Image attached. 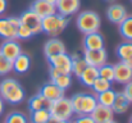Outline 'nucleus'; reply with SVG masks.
Wrapping results in <instances>:
<instances>
[{"mask_svg": "<svg viewBox=\"0 0 132 123\" xmlns=\"http://www.w3.org/2000/svg\"><path fill=\"white\" fill-rule=\"evenodd\" d=\"M24 96H26L24 88L17 80L5 78L0 82V97L4 101L15 105L22 103L24 100Z\"/></svg>", "mask_w": 132, "mask_h": 123, "instance_id": "f257e3e1", "label": "nucleus"}, {"mask_svg": "<svg viewBox=\"0 0 132 123\" xmlns=\"http://www.w3.org/2000/svg\"><path fill=\"white\" fill-rule=\"evenodd\" d=\"M69 24L68 17H64L59 13L47 15L45 18H41V28L43 32L51 37H58Z\"/></svg>", "mask_w": 132, "mask_h": 123, "instance_id": "f03ea898", "label": "nucleus"}, {"mask_svg": "<svg viewBox=\"0 0 132 123\" xmlns=\"http://www.w3.org/2000/svg\"><path fill=\"white\" fill-rule=\"evenodd\" d=\"M76 26L80 30V32H82L84 35L97 32L101 26L100 15L94 10L81 12V13H78V15L76 18Z\"/></svg>", "mask_w": 132, "mask_h": 123, "instance_id": "7ed1b4c3", "label": "nucleus"}, {"mask_svg": "<svg viewBox=\"0 0 132 123\" xmlns=\"http://www.w3.org/2000/svg\"><path fill=\"white\" fill-rule=\"evenodd\" d=\"M47 109H49L50 116L59 121H69L72 118V116L75 114L72 105H71V100L67 99L65 96L49 103Z\"/></svg>", "mask_w": 132, "mask_h": 123, "instance_id": "20e7f679", "label": "nucleus"}, {"mask_svg": "<svg viewBox=\"0 0 132 123\" xmlns=\"http://www.w3.org/2000/svg\"><path fill=\"white\" fill-rule=\"evenodd\" d=\"M84 59L86 60L87 65L99 68V67H101L106 63L108 53L104 47L96 49V50H84Z\"/></svg>", "mask_w": 132, "mask_h": 123, "instance_id": "39448f33", "label": "nucleus"}, {"mask_svg": "<svg viewBox=\"0 0 132 123\" xmlns=\"http://www.w3.org/2000/svg\"><path fill=\"white\" fill-rule=\"evenodd\" d=\"M19 21L22 24H24L26 27H28L34 35H37L40 32H43V28H41V18L34 13L31 9L23 12L19 17Z\"/></svg>", "mask_w": 132, "mask_h": 123, "instance_id": "423d86ee", "label": "nucleus"}, {"mask_svg": "<svg viewBox=\"0 0 132 123\" xmlns=\"http://www.w3.org/2000/svg\"><path fill=\"white\" fill-rule=\"evenodd\" d=\"M55 8H56V13L64 17H69L78 13L81 8V1L80 0H56Z\"/></svg>", "mask_w": 132, "mask_h": 123, "instance_id": "0eeeda50", "label": "nucleus"}, {"mask_svg": "<svg viewBox=\"0 0 132 123\" xmlns=\"http://www.w3.org/2000/svg\"><path fill=\"white\" fill-rule=\"evenodd\" d=\"M21 53H22V47L19 42H17V40H4V42L0 45V54L12 62Z\"/></svg>", "mask_w": 132, "mask_h": 123, "instance_id": "6e6552de", "label": "nucleus"}, {"mask_svg": "<svg viewBox=\"0 0 132 123\" xmlns=\"http://www.w3.org/2000/svg\"><path fill=\"white\" fill-rule=\"evenodd\" d=\"M114 68V81L121 85H126L132 81V68L125 62H119L113 65Z\"/></svg>", "mask_w": 132, "mask_h": 123, "instance_id": "1a4fd4ad", "label": "nucleus"}, {"mask_svg": "<svg viewBox=\"0 0 132 123\" xmlns=\"http://www.w3.org/2000/svg\"><path fill=\"white\" fill-rule=\"evenodd\" d=\"M91 118L95 121V123H105L109 121H113L114 118V112L110 106H105L101 104H97L95 109L91 112Z\"/></svg>", "mask_w": 132, "mask_h": 123, "instance_id": "9d476101", "label": "nucleus"}, {"mask_svg": "<svg viewBox=\"0 0 132 123\" xmlns=\"http://www.w3.org/2000/svg\"><path fill=\"white\" fill-rule=\"evenodd\" d=\"M62 53H67L65 45L62 40H59L58 37H51L50 40H47L44 45V54L45 56L49 59L54 55L62 54Z\"/></svg>", "mask_w": 132, "mask_h": 123, "instance_id": "9b49d317", "label": "nucleus"}, {"mask_svg": "<svg viewBox=\"0 0 132 123\" xmlns=\"http://www.w3.org/2000/svg\"><path fill=\"white\" fill-rule=\"evenodd\" d=\"M30 9L34 13H36L40 18H45L47 15H51V14H55L56 13L55 5L54 4H50V3H47L45 0H35L31 4Z\"/></svg>", "mask_w": 132, "mask_h": 123, "instance_id": "f8f14e48", "label": "nucleus"}, {"mask_svg": "<svg viewBox=\"0 0 132 123\" xmlns=\"http://www.w3.org/2000/svg\"><path fill=\"white\" fill-rule=\"evenodd\" d=\"M39 94H41L49 103L55 101V100H58V99H60V97L64 96V91L62 88H59L53 82H49V83L43 85L41 88H40V91H39Z\"/></svg>", "mask_w": 132, "mask_h": 123, "instance_id": "ddd939ff", "label": "nucleus"}, {"mask_svg": "<svg viewBox=\"0 0 132 123\" xmlns=\"http://www.w3.org/2000/svg\"><path fill=\"white\" fill-rule=\"evenodd\" d=\"M127 9L122 4H112L106 9V17L112 23L119 24L126 17H127Z\"/></svg>", "mask_w": 132, "mask_h": 123, "instance_id": "4468645a", "label": "nucleus"}, {"mask_svg": "<svg viewBox=\"0 0 132 123\" xmlns=\"http://www.w3.org/2000/svg\"><path fill=\"white\" fill-rule=\"evenodd\" d=\"M84 50H96V49H103L104 47V37L103 35L97 31V32H92L85 35L84 41Z\"/></svg>", "mask_w": 132, "mask_h": 123, "instance_id": "2eb2a0df", "label": "nucleus"}, {"mask_svg": "<svg viewBox=\"0 0 132 123\" xmlns=\"http://www.w3.org/2000/svg\"><path fill=\"white\" fill-rule=\"evenodd\" d=\"M0 37L4 40H17V30L12 26L8 17H0Z\"/></svg>", "mask_w": 132, "mask_h": 123, "instance_id": "dca6fc26", "label": "nucleus"}, {"mask_svg": "<svg viewBox=\"0 0 132 123\" xmlns=\"http://www.w3.org/2000/svg\"><path fill=\"white\" fill-rule=\"evenodd\" d=\"M31 67V58L28 54L26 53H21L14 60H13V71L19 73V75H23L26 73Z\"/></svg>", "mask_w": 132, "mask_h": 123, "instance_id": "f3484780", "label": "nucleus"}, {"mask_svg": "<svg viewBox=\"0 0 132 123\" xmlns=\"http://www.w3.org/2000/svg\"><path fill=\"white\" fill-rule=\"evenodd\" d=\"M130 101L126 99V96L123 95V92H116V99H114V103L112 105V109L114 112V114H125L127 113L128 108H130Z\"/></svg>", "mask_w": 132, "mask_h": 123, "instance_id": "a211bd4d", "label": "nucleus"}, {"mask_svg": "<svg viewBox=\"0 0 132 123\" xmlns=\"http://www.w3.org/2000/svg\"><path fill=\"white\" fill-rule=\"evenodd\" d=\"M97 77H99L97 68L91 67V65H87L78 78H80V81H81L82 85H85V86H87V87H91L92 83H94V81H95Z\"/></svg>", "mask_w": 132, "mask_h": 123, "instance_id": "6ab92c4d", "label": "nucleus"}, {"mask_svg": "<svg viewBox=\"0 0 132 123\" xmlns=\"http://www.w3.org/2000/svg\"><path fill=\"white\" fill-rule=\"evenodd\" d=\"M96 105H97L96 96H94L91 94H84L82 101H81V114H91V112L95 109Z\"/></svg>", "mask_w": 132, "mask_h": 123, "instance_id": "aec40b11", "label": "nucleus"}, {"mask_svg": "<svg viewBox=\"0 0 132 123\" xmlns=\"http://www.w3.org/2000/svg\"><path fill=\"white\" fill-rule=\"evenodd\" d=\"M119 32L126 41H132V15H127L119 23Z\"/></svg>", "mask_w": 132, "mask_h": 123, "instance_id": "412c9836", "label": "nucleus"}, {"mask_svg": "<svg viewBox=\"0 0 132 123\" xmlns=\"http://www.w3.org/2000/svg\"><path fill=\"white\" fill-rule=\"evenodd\" d=\"M116 92L117 91H114L113 88H109L106 91H103V92L97 94V96H96L97 104H101V105L112 108V105L114 103V99H116Z\"/></svg>", "mask_w": 132, "mask_h": 123, "instance_id": "4be33fe9", "label": "nucleus"}, {"mask_svg": "<svg viewBox=\"0 0 132 123\" xmlns=\"http://www.w3.org/2000/svg\"><path fill=\"white\" fill-rule=\"evenodd\" d=\"M116 53H117V56L119 58L121 62H125L128 58H131L132 56V41H126V42L119 44L117 46V49H116Z\"/></svg>", "mask_w": 132, "mask_h": 123, "instance_id": "5701e85b", "label": "nucleus"}, {"mask_svg": "<svg viewBox=\"0 0 132 123\" xmlns=\"http://www.w3.org/2000/svg\"><path fill=\"white\" fill-rule=\"evenodd\" d=\"M47 106H49V101L41 94H36L28 100L30 112H34V110H37V109H43V108H47Z\"/></svg>", "mask_w": 132, "mask_h": 123, "instance_id": "b1692460", "label": "nucleus"}, {"mask_svg": "<svg viewBox=\"0 0 132 123\" xmlns=\"http://www.w3.org/2000/svg\"><path fill=\"white\" fill-rule=\"evenodd\" d=\"M50 117L51 116L49 113V109L43 108V109H37V110L31 112L30 121H31V123H46L50 119Z\"/></svg>", "mask_w": 132, "mask_h": 123, "instance_id": "393cba45", "label": "nucleus"}, {"mask_svg": "<svg viewBox=\"0 0 132 123\" xmlns=\"http://www.w3.org/2000/svg\"><path fill=\"white\" fill-rule=\"evenodd\" d=\"M71 56H72V73H75V76L80 77L81 73L87 67V63L84 59V56H78V55H71Z\"/></svg>", "mask_w": 132, "mask_h": 123, "instance_id": "a878e982", "label": "nucleus"}, {"mask_svg": "<svg viewBox=\"0 0 132 123\" xmlns=\"http://www.w3.org/2000/svg\"><path fill=\"white\" fill-rule=\"evenodd\" d=\"M97 72H99V77L106 80L109 82H113L114 81V68L112 64H104L101 67L97 68Z\"/></svg>", "mask_w": 132, "mask_h": 123, "instance_id": "bb28decb", "label": "nucleus"}, {"mask_svg": "<svg viewBox=\"0 0 132 123\" xmlns=\"http://www.w3.org/2000/svg\"><path fill=\"white\" fill-rule=\"evenodd\" d=\"M53 83H55L59 88H62L63 91H65L67 88H69L71 83H72V76L71 75H59L55 78L51 80Z\"/></svg>", "mask_w": 132, "mask_h": 123, "instance_id": "cd10ccee", "label": "nucleus"}, {"mask_svg": "<svg viewBox=\"0 0 132 123\" xmlns=\"http://www.w3.org/2000/svg\"><path fill=\"white\" fill-rule=\"evenodd\" d=\"M91 88L94 90V92L100 94V92H103V91H106V90L112 88V82L106 81V80H104V78H101V77H97V78L94 81Z\"/></svg>", "mask_w": 132, "mask_h": 123, "instance_id": "c85d7f7f", "label": "nucleus"}, {"mask_svg": "<svg viewBox=\"0 0 132 123\" xmlns=\"http://www.w3.org/2000/svg\"><path fill=\"white\" fill-rule=\"evenodd\" d=\"M13 71V62L0 54V76H5Z\"/></svg>", "mask_w": 132, "mask_h": 123, "instance_id": "c756f323", "label": "nucleus"}, {"mask_svg": "<svg viewBox=\"0 0 132 123\" xmlns=\"http://www.w3.org/2000/svg\"><path fill=\"white\" fill-rule=\"evenodd\" d=\"M5 123H28L27 118L23 113L21 112H12L10 114L6 116Z\"/></svg>", "mask_w": 132, "mask_h": 123, "instance_id": "7c9ffc66", "label": "nucleus"}, {"mask_svg": "<svg viewBox=\"0 0 132 123\" xmlns=\"http://www.w3.org/2000/svg\"><path fill=\"white\" fill-rule=\"evenodd\" d=\"M32 36H34L32 31L28 27H26L24 24L21 23L19 27H18V30H17V40H28Z\"/></svg>", "mask_w": 132, "mask_h": 123, "instance_id": "2f4dec72", "label": "nucleus"}, {"mask_svg": "<svg viewBox=\"0 0 132 123\" xmlns=\"http://www.w3.org/2000/svg\"><path fill=\"white\" fill-rule=\"evenodd\" d=\"M82 95L84 94H75L69 100H71V105L73 109V113H76L77 116L81 114V101H82Z\"/></svg>", "mask_w": 132, "mask_h": 123, "instance_id": "473e14b6", "label": "nucleus"}, {"mask_svg": "<svg viewBox=\"0 0 132 123\" xmlns=\"http://www.w3.org/2000/svg\"><path fill=\"white\" fill-rule=\"evenodd\" d=\"M123 95L126 96V99L130 101V103H132V81L127 82L126 85H125V88H123Z\"/></svg>", "mask_w": 132, "mask_h": 123, "instance_id": "72a5a7b5", "label": "nucleus"}, {"mask_svg": "<svg viewBox=\"0 0 132 123\" xmlns=\"http://www.w3.org/2000/svg\"><path fill=\"white\" fill-rule=\"evenodd\" d=\"M73 123H95V121L91 118L90 114H81L77 117V119Z\"/></svg>", "mask_w": 132, "mask_h": 123, "instance_id": "f704fd0d", "label": "nucleus"}, {"mask_svg": "<svg viewBox=\"0 0 132 123\" xmlns=\"http://www.w3.org/2000/svg\"><path fill=\"white\" fill-rule=\"evenodd\" d=\"M8 19H9V22L12 23V26H13L15 30H18V27H19V24H21L19 17H8Z\"/></svg>", "mask_w": 132, "mask_h": 123, "instance_id": "c9c22d12", "label": "nucleus"}, {"mask_svg": "<svg viewBox=\"0 0 132 123\" xmlns=\"http://www.w3.org/2000/svg\"><path fill=\"white\" fill-rule=\"evenodd\" d=\"M6 8H8V3H6V0H0V15L4 14V12L6 10Z\"/></svg>", "mask_w": 132, "mask_h": 123, "instance_id": "e433bc0d", "label": "nucleus"}, {"mask_svg": "<svg viewBox=\"0 0 132 123\" xmlns=\"http://www.w3.org/2000/svg\"><path fill=\"white\" fill-rule=\"evenodd\" d=\"M3 112H4V100L0 97V116L3 114Z\"/></svg>", "mask_w": 132, "mask_h": 123, "instance_id": "4c0bfd02", "label": "nucleus"}, {"mask_svg": "<svg viewBox=\"0 0 132 123\" xmlns=\"http://www.w3.org/2000/svg\"><path fill=\"white\" fill-rule=\"evenodd\" d=\"M125 63H126L127 65H130V67L132 68V56H131V58H128L127 60H125Z\"/></svg>", "mask_w": 132, "mask_h": 123, "instance_id": "58836bf2", "label": "nucleus"}, {"mask_svg": "<svg viewBox=\"0 0 132 123\" xmlns=\"http://www.w3.org/2000/svg\"><path fill=\"white\" fill-rule=\"evenodd\" d=\"M55 123H71V122H69V121H59V119H56Z\"/></svg>", "mask_w": 132, "mask_h": 123, "instance_id": "ea45409f", "label": "nucleus"}, {"mask_svg": "<svg viewBox=\"0 0 132 123\" xmlns=\"http://www.w3.org/2000/svg\"><path fill=\"white\" fill-rule=\"evenodd\" d=\"M45 1H47V3H50V4H54V5H55V3H56V0H45Z\"/></svg>", "mask_w": 132, "mask_h": 123, "instance_id": "a19ab883", "label": "nucleus"}, {"mask_svg": "<svg viewBox=\"0 0 132 123\" xmlns=\"http://www.w3.org/2000/svg\"><path fill=\"white\" fill-rule=\"evenodd\" d=\"M105 123H117L116 121H109V122H105Z\"/></svg>", "mask_w": 132, "mask_h": 123, "instance_id": "79ce46f5", "label": "nucleus"}, {"mask_svg": "<svg viewBox=\"0 0 132 123\" xmlns=\"http://www.w3.org/2000/svg\"><path fill=\"white\" fill-rule=\"evenodd\" d=\"M128 123H132V116H131V118H130V121H128Z\"/></svg>", "mask_w": 132, "mask_h": 123, "instance_id": "37998d69", "label": "nucleus"}, {"mask_svg": "<svg viewBox=\"0 0 132 123\" xmlns=\"http://www.w3.org/2000/svg\"><path fill=\"white\" fill-rule=\"evenodd\" d=\"M72 123H73V122H72Z\"/></svg>", "mask_w": 132, "mask_h": 123, "instance_id": "c03bdc74", "label": "nucleus"}]
</instances>
